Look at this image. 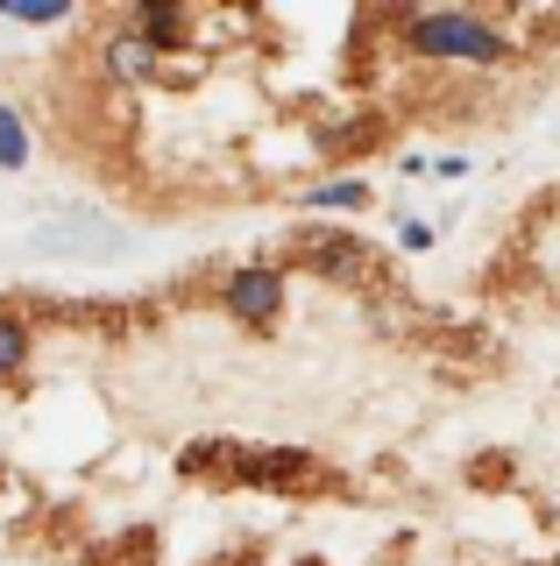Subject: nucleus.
Instances as JSON below:
<instances>
[{
  "label": "nucleus",
  "instance_id": "f257e3e1",
  "mask_svg": "<svg viewBox=\"0 0 560 566\" xmlns=\"http://www.w3.org/2000/svg\"><path fill=\"white\" fill-rule=\"evenodd\" d=\"M397 43L426 64H468V71H489V64L511 57V35L476 8H426L397 29Z\"/></svg>",
  "mask_w": 560,
  "mask_h": 566
},
{
  "label": "nucleus",
  "instance_id": "f03ea898",
  "mask_svg": "<svg viewBox=\"0 0 560 566\" xmlns=\"http://www.w3.org/2000/svg\"><path fill=\"white\" fill-rule=\"evenodd\" d=\"M220 305L235 326H277L284 318V270H270V262H241V270H227L220 283Z\"/></svg>",
  "mask_w": 560,
  "mask_h": 566
},
{
  "label": "nucleus",
  "instance_id": "7ed1b4c3",
  "mask_svg": "<svg viewBox=\"0 0 560 566\" xmlns=\"http://www.w3.org/2000/svg\"><path fill=\"white\" fill-rule=\"evenodd\" d=\"M299 262L305 270H320V276H341V283H355L362 270H370V255H362L348 234H320V227H305L299 234Z\"/></svg>",
  "mask_w": 560,
  "mask_h": 566
},
{
  "label": "nucleus",
  "instance_id": "20e7f679",
  "mask_svg": "<svg viewBox=\"0 0 560 566\" xmlns=\"http://www.w3.org/2000/svg\"><path fill=\"white\" fill-rule=\"evenodd\" d=\"M156 71H164V50H156V43H143L135 29L107 35V78H121V85H149Z\"/></svg>",
  "mask_w": 560,
  "mask_h": 566
},
{
  "label": "nucleus",
  "instance_id": "39448f33",
  "mask_svg": "<svg viewBox=\"0 0 560 566\" xmlns=\"http://www.w3.org/2000/svg\"><path fill=\"white\" fill-rule=\"evenodd\" d=\"M135 35L156 43V50L185 43V8H170V0H143V8H135Z\"/></svg>",
  "mask_w": 560,
  "mask_h": 566
},
{
  "label": "nucleus",
  "instance_id": "423d86ee",
  "mask_svg": "<svg viewBox=\"0 0 560 566\" xmlns=\"http://www.w3.org/2000/svg\"><path fill=\"white\" fill-rule=\"evenodd\" d=\"M29 368V326L14 312H0V382H14Z\"/></svg>",
  "mask_w": 560,
  "mask_h": 566
},
{
  "label": "nucleus",
  "instance_id": "0eeeda50",
  "mask_svg": "<svg viewBox=\"0 0 560 566\" xmlns=\"http://www.w3.org/2000/svg\"><path fill=\"white\" fill-rule=\"evenodd\" d=\"M305 206H341V212H355V206H370V185H362V177H334V185H312Z\"/></svg>",
  "mask_w": 560,
  "mask_h": 566
},
{
  "label": "nucleus",
  "instance_id": "6e6552de",
  "mask_svg": "<svg viewBox=\"0 0 560 566\" xmlns=\"http://www.w3.org/2000/svg\"><path fill=\"white\" fill-rule=\"evenodd\" d=\"M29 164V128L14 106H0V170H22Z\"/></svg>",
  "mask_w": 560,
  "mask_h": 566
},
{
  "label": "nucleus",
  "instance_id": "1a4fd4ad",
  "mask_svg": "<svg viewBox=\"0 0 560 566\" xmlns=\"http://www.w3.org/2000/svg\"><path fill=\"white\" fill-rule=\"evenodd\" d=\"M8 22H64V0H0Z\"/></svg>",
  "mask_w": 560,
  "mask_h": 566
},
{
  "label": "nucleus",
  "instance_id": "9d476101",
  "mask_svg": "<svg viewBox=\"0 0 560 566\" xmlns=\"http://www.w3.org/2000/svg\"><path fill=\"white\" fill-rule=\"evenodd\" d=\"M397 241H405L412 255H426V248H433V227H426V220H412V227H405V234H397Z\"/></svg>",
  "mask_w": 560,
  "mask_h": 566
}]
</instances>
